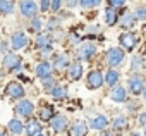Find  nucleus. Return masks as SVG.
<instances>
[{
    "instance_id": "nucleus-14",
    "label": "nucleus",
    "mask_w": 146,
    "mask_h": 136,
    "mask_svg": "<svg viewBox=\"0 0 146 136\" xmlns=\"http://www.w3.org/2000/svg\"><path fill=\"white\" fill-rule=\"evenodd\" d=\"M81 76H83V65L81 64H70L69 65V78L72 79V81H78V79H81Z\"/></svg>"
},
{
    "instance_id": "nucleus-20",
    "label": "nucleus",
    "mask_w": 146,
    "mask_h": 136,
    "mask_svg": "<svg viewBox=\"0 0 146 136\" xmlns=\"http://www.w3.org/2000/svg\"><path fill=\"white\" fill-rule=\"evenodd\" d=\"M7 127H9V131H11L12 134H21V133L24 131V126H23V122H21L19 119H11Z\"/></svg>"
},
{
    "instance_id": "nucleus-23",
    "label": "nucleus",
    "mask_w": 146,
    "mask_h": 136,
    "mask_svg": "<svg viewBox=\"0 0 146 136\" xmlns=\"http://www.w3.org/2000/svg\"><path fill=\"white\" fill-rule=\"evenodd\" d=\"M119 73L117 71H108L107 74H105V83L107 85H110V86H115L117 85V81H119Z\"/></svg>"
},
{
    "instance_id": "nucleus-17",
    "label": "nucleus",
    "mask_w": 146,
    "mask_h": 136,
    "mask_svg": "<svg viewBox=\"0 0 146 136\" xmlns=\"http://www.w3.org/2000/svg\"><path fill=\"white\" fill-rule=\"evenodd\" d=\"M117 21H119V14H117V11L112 9V7H107V9H105V23H107L108 26H113Z\"/></svg>"
},
{
    "instance_id": "nucleus-40",
    "label": "nucleus",
    "mask_w": 146,
    "mask_h": 136,
    "mask_svg": "<svg viewBox=\"0 0 146 136\" xmlns=\"http://www.w3.org/2000/svg\"><path fill=\"white\" fill-rule=\"evenodd\" d=\"M40 136H41V134H40Z\"/></svg>"
},
{
    "instance_id": "nucleus-36",
    "label": "nucleus",
    "mask_w": 146,
    "mask_h": 136,
    "mask_svg": "<svg viewBox=\"0 0 146 136\" xmlns=\"http://www.w3.org/2000/svg\"><path fill=\"white\" fill-rule=\"evenodd\" d=\"M139 124H141V126H146V112H143V114L139 115Z\"/></svg>"
},
{
    "instance_id": "nucleus-34",
    "label": "nucleus",
    "mask_w": 146,
    "mask_h": 136,
    "mask_svg": "<svg viewBox=\"0 0 146 136\" xmlns=\"http://www.w3.org/2000/svg\"><path fill=\"white\" fill-rule=\"evenodd\" d=\"M132 69H141V59L139 57H134V60H132Z\"/></svg>"
},
{
    "instance_id": "nucleus-8",
    "label": "nucleus",
    "mask_w": 146,
    "mask_h": 136,
    "mask_svg": "<svg viewBox=\"0 0 146 136\" xmlns=\"http://www.w3.org/2000/svg\"><path fill=\"white\" fill-rule=\"evenodd\" d=\"M24 131L28 136H40L41 134V122L36 119H29L28 124L24 126Z\"/></svg>"
},
{
    "instance_id": "nucleus-25",
    "label": "nucleus",
    "mask_w": 146,
    "mask_h": 136,
    "mask_svg": "<svg viewBox=\"0 0 146 136\" xmlns=\"http://www.w3.org/2000/svg\"><path fill=\"white\" fill-rule=\"evenodd\" d=\"M86 131H88V127H86V124L84 122H78L74 127H72V136H84L86 134Z\"/></svg>"
},
{
    "instance_id": "nucleus-28",
    "label": "nucleus",
    "mask_w": 146,
    "mask_h": 136,
    "mask_svg": "<svg viewBox=\"0 0 146 136\" xmlns=\"http://www.w3.org/2000/svg\"><path fill=\"white\" fill-rule=\"evenodd\" d=\"M41 81H43V86H45L48 91H52V90L55 88V79H53L52 76H50V78H45V79H41Z\"/></svg>"
},
{
    "instance_id": "nucleus-15",
    "label": "nucleus",
    "mask_w": 146,
    "mask_h": 136,
    "mask_svg": "<svg viewBox=\"0 0 146 136\" xmlns=\"http://www.w3.org/2000/svg\"><path fill=\"white\" fill-rule=\"evenodd\" d=\"M110 98L113 102H125L127 100V93L122 86H115L112 91H110Z\"/></svg>"
},
{
    "instance_id": "nucleus-11",
    "label": "nucleus",
    "mask_w": 146,
    "mask_h": 136,
    "mask_svg": "<svg viewBox=\"0 0 146 136\" xmlns=\"http://www.w3.org/2000/svg\"><path fill=\"white\" fill-rule=\"evenodd\" d=\"M36 76L45 79V78H50L52 76V64L50 62H41L36 65Z\"/></svg>"
},
{
    "instance_id": "nucleus-1",
    "label": "nucleus",
    "mask_w": 146,
    "mask_h": 136,
    "mask_svg": "<svg viewBox=\"0 0 146 136\" xmlns=\"http://www.w3.org/2000/svg\"><path fill=\"white\" fill-rule=\"evenodd\" d=\"M4 67L7 71H17L19 67H21V64H23V59L19 57V55H16V53H7L5 57H4Z\"/></svg>"
},
{
    "instance_id": "nucleus-19",
    "label": "nucleus",
    "mask_w": 146,
    "mask_h": 136,
    "mask_svg": "<svg viewBox=\"0 0 146 136\" xmlns=\"http://www.w3.org/2000/svg\"><path fill=\"white\" fill-rule=\"evenodd\" d=\"M53 119V107L52 105H45L40 109V121L43 122H50Z\"/></svg>"
},
{
    "instance_id": "nucleus-6",
    "label": "nucleus",
    "mask_w": 146,
    "mask_h": 136,
    "mask_svg": "<svg viewBox=\"0 0 146 136\" xmlns=\"http://www.w3.org/2000/svg\"><path fill=\"white\" fill-rule=\"evenodd\" d=\"M103 81H105V76H103L100 71H91V73L88 74V88H91V90L100 88V86L103 85Z\"/></svg>"
},
{
    "instance_id": "nucleus-26",
    "label": "nucleus",
    "mask_w": 146,
    "mask_h": 136,
    "mask_svg": "<svg viewBox=\"0 0 146 136\" xmlns=\"http://www.w3.org/2000/svg\"><path fill=\"white\" fill-rule=\"evenodd\" d=\"M50 95H52L53 98H65V97H67V90H65V86H55V88L50 91Z\"/></svg>"
},
{
    "instance_id": "nucleus-30",
    "label": "nucleus",
    "mask_w": 146,
    "mask_h": 136,
    "mask_svg": "<svg viewBox=\"0 0 146 136\" xmlns=\"http://www.w3.org/2000/svg\"><path fill=\"white\" fill-rule=\"evenodd\" d=\"M134 16H136V19H143V21H146V7H137Z\"/></svg>"
},
{
    "instance_id": "nucleus-2",
    "label": "nucleus",
    "mask_w": 146,
    "mask_h": 136,
    "mask_svg": "<svg viewBox=\"0 0 146 136\" xmlns=\"http://www.w3.org/2000/svg\"><path fill=\"white\" fill-rule=\"evenodd\" d=\"M5 93H7L11 98L19 100V98H23V97H24V88H23V85H21V83H17V81H11V83L5 86Z\"/></svg>"
},
{
    "instance_id": "nucleus-37",
    "label": "nucleus",
    "mask_w": 146,
    "mask_h": 136,
    "mask_svg": "<svg viewBox=\"0 0 146 136\" xmlns=\"http://www.w3.org/2000/svg\"><path fill=\"white\" fill-rule=\"evenodd\" d=\"M0 52H7V45L5 43H0Z\"/></svg>"
},
{
    "instance_id": "nucleus-33",
    "label": "nucleus",
    "mask_w": 146,
    "mask_h": 136,
    "mask_svg": "<svg viewBox=\"0 0 146 136\" xmlns=\"http://www.w3.org/2000/svg\"><path fill=\"white\" fill-rule=\"evenodd\" d=\"M108 5L113 9V7H124L125 5V2L124 0H112V2H108Z\"/></svg>"
},
{
    "instance_id": "nucleus-22",
    "label": "nucleus",
    "mask_w": 146,
    "mask_h": 136,
    "mask_svg": "<svg viewBox=\"0 0 146 136\" xmlns=\"http://www.w3.org/2000/svg\"><path fill=\"white\" fill-rule=\"evenodd\" d=\"M134 21H136V16L132 12H125L122 17H120V24L124 28H132L134 26Z\"/></svg>"
},
{
    "instance_id": "nucleus-32",
    "label": "nucleus",
    "mask_w": 146,
    "mask_h": 136,
    "mask_svg": "<svg viewBox=\"0 0 146 136\" xmlns=\"http://www.w3.org/2000/svg\"><path fill=\"white\" fill-rule=\"evenodd\" d=\"M38 7H40V11H50V9H52V2H48V0H43V2L38 4Z\"/></svg>"
},
{
    "instance_id": "nucleus-5",
    "label": "nucleus",
    "mask_w": 146,
    "mask_h": 136,
    "mask_svg": "<svg viewBox=\"0 0 146 136\" xmlns=\"http://www.w3.org/2000/svg\"><path fill=\"white\" fill-rule=\"evenodd\" d=\"M19 7H21V14H23V16L33 17V19H35L36 12H38V9H40L36 2H29V0H24V2H21Z\"/></svg>"
},
{
    "instance_id": "nucleus-9",
    "label": "nucleus",
    "mask_w": 146,
    "mask_h": 136,
    "mask_svg": "<svg viewBox=\"0 0 146 136\" xmlns=\"http://www.w3.org/2000/svg\"><path fill=\"white\" fill-rule=\"evenodd\" d=\"M28 36L24 35V33H14L12 35V38H11V43H12V47L16 48V50H21V48H24L26 45H28Z\"/></svg>"
},
{
    "instance_id": "nucleus-29",
    "label": "nucleus",
    "mask_w": 146,
    "mask_h": 136,
    "mask_svg": "<svg viewBox=\"0 0 146 136\" xmlns=\"http://www.w3.org/2000/svg\"><path fill=\"white\" fill-rule=\"evenodd\" d=\"M41 23H43V21H41L40 17H35V19L31 21V29H33V31H40V29H41V26H43Z\"/></svg>"
},
{
    "instance_id": "nucleus-16",
    "label": "nucleus",
    "mask_w": 146,
    "mask_h": 136,
    "mask_svg": "<svg viewBox=\"0 0 146 136\" xmlns=\"http://www.w3.org/2000/svg\"><path fill=\"white\" fill-rule=\"evenodd\" d=\"M90 126H91V129H105L108 126V119L105 115H96V117L91 119Z\"/></svg>"
},
{
    "instance_id": "nucleus-12",
    "label": "nucleus",
    "mask_w": 146,
    "mask_h": 136,
    "mask_svg": "<svg viewBox=\"0 0 146 136\" xmlns=\"http://www.w3.org/2000/svg\"><path fill=\"white\" fill-rule=\"evenodd\" d=\"M129 90H131L134 95L144 91V85H143V81H141L139 76H132V78H129Z\"/></svg>"
},
{
    "instance_id": "nucleus-13",
    "label": "nucleus",
    "mask_w": 146,
    "mask_h": 136,
    "mask_svg": "<svg viewBox=\"0 0 146 136\" xmlns=\"http://www.w3.org/2000/svg\"><path fill=\"white\" fill-rule=\"evenodd\" d=\"M50 126H52L55 131H64V129L67 127V117L62 115V114H58V115H55V117L50 121Z\"/></svg>"
},
{
    "instance_id": "nucleus-10",
    "label": "nucleus",
    "mask_w": 146,
    "mask_h": 136,
    "mask_svg": "<svg viewBox=\"0 0 146 136\" xmlns=\"http://www.w3.org/2000/svg\"><path fill=\"white\" fill-rule=\"evenodd\" d=\"M120 45L127 50H132L137 45V38L132 33H124V35H120Z\"/></svg>"
},
{
    "instance_id": "nucleus-24",
    "label": "nucleus",
    "mask_w": 146,
    "mask_h": 136,
    "mask_svg": "<svg viewBox=\"0 0 146 136\" xmlns=\"http://www.w3.org/2000/svg\"><path fill=\"white\" fill-rule=\"evenodd\" d=\"M14 2H7V0H0V12L2 14H12L14 12Z\"/></svg>"
},
{
    "instance_id": "nucleus-31",
    "label": "nucleus",
    "mask_w": 146,
    "mask_h": 136,
    "mask_svg": "<svg viewBox=\"0 0 146 136\" xmlns=\"http://www.w3.org/2000/svg\"><path fill=\"white\" fill-rule=\"evenodd\" d=\"M100 2L98 0H83L81 2V7H84V9H90V7H96Z\"/></svg>"
},
{
    "instance_id": "nucleus-18",
    "label": "nucleus",
    "mask_w": 146,
    "mask_h": 136,
    "mask_svg": "<svg viewBox=\"0 0 146 136\" xmlns=\"http://www.w3.org/2000/svg\"><path fill=\"white\" fill-rule=\"evenodd\" d=\"M36 47H40L41 50L52 48V36H50V35H40V36L36 38Z\"/></svg>"
},
{
    "instance_id": "nucleus-21",
    "label": "nucleus",
    "mask_w": 146,
    "mask_h": 136,
    "mask_svg": "<svg viewBox=\"0 0 146 136\" xmlns=\"http://www.w3.org/2000/svg\"><path fill=\"white\" fill-rule=\"evenodd\" d=\"M70 64H69V57L67 55H57L55 59V67H57V71H64L67 69Z\"/></svg>"
},
{
    "instance_id": "nucleus-7",
    "label": "nucleus",
    "mask_w": 146,
    "mask_h": 136,
    "mask_svg": "<svg viewBox=\"0 0 146 136\" xmlns=\"http://www.w3.org/2000/svg\"><path fill=\"white\" fill-rule=\"evenodd\" d=\"M16 112H17L19 115H23V117H29V115L35 112V105H33V102H29V100H21V102L16 105Z\"/></svg>"
},
{
    "instance_id": "nucleus-35",
    "label": "nucleus",
    "mask_w": 146,
    "mask_h": 136,
    "mask_svg": "<svg viewBox=\"0 0 146 136\" xmlns=\"http://www.w3.org/2000/svg\"><path fill=\"white\" fill-rule=\"evenodd\" d=\"M62 7V2H58V0H57V2H52V11H58Z\"/></svg>"
},
{
    "instance_id": "nucleus-3",
    "label": "nucleus",
    "mask_w": 146,
    "mask_h": 136,
    "mask_svg": "<svg viewBox=\"0 0 146 136\" xmlns=\"http://www.w3.org/2000/svg\"><path fill=\"white\" fill-rule=\"evenodd\" d=\"M78 59H81V60H90L95 53H96V47L93 45V43H84V45H81L79 48H78Z\"/></svg>"
},
{
    "instance_id": "nucleus-4",
    "label": "nucleus",
    "mask_w": 146,
    "mask_h": 136,
    "mask_svg": "<svg viewBox=\"0 0 146 136\" xmlns=\"http://www.w3.org/2000/svg\"><path fill=\"white\" fill-rule=\"evenodd\" d=\"M107 60H108V64L112 67L120 65L122 60H124V50H120V48H110L107 52Z\"/></svg>"
},
{
    "instance_id": "nucleus-38",
    "label": "nucleus",
    "mask_w": 146,
    "mask_h": 136,
    "mask_svg": "<svg viewBox=\"0 0 146 136\" xmlns=\"http://www.w3.org/2000/svg\"><path fill=\"white\" fill-rule=\"evenodd\" d=\"M0 136H7V133H5L4 129H0Z\"/></svg>"
},
{
    "instance_id": "nucleus-39",
    "label": "nucleus",
    "mask_w": 146,
    "mask_h": 136,
    "mask_svg": "<svg viewBox=\"0 0 146 136\" xmlns=\"http://www.w3.org/2000/svg\"><path fill=\"white\" fill-rule=\"evenodd\" d=\"M143 97H144V100H146V88H144V91H143Z\"/></svg>"
},
{
    "instance_id": "nucleus-41",
    "label": "nucleus",
    "mask_w": 146,
    "mask_h": 136,
    "mask_svg": "<svg viewBox=\"0 0 146 136\" xmlns=\"http://www.w3.org/2000/svg\"><path fill=\"white\" fill-rule=\"evenodd\" d=\"M144 134H146V133H144Z\"/></svg>"
},
{
    "instance_id": "nucleus-27",
    "label": "nucleus",
    "mask_w": 146,
    "mask_h": 136,
    "mask_svg": "<svg viewBox=\"0 0 146 136\" xmlns=\"http://www.w3.org/2000/svg\"><path fill=\"white\" fill-rule=\"evenodd\" d=\"M112 126H113V129H124V127L127 126V119L120 115V117H117V119L112 122Z\"/></svg>"
}]
</instances>
